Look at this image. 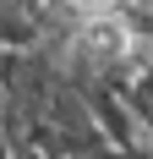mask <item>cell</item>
I'll use <instances>...</instances> for the list:
<instances>
[{
    "mask_svg": "<svg viewBox=\"0 0 153 159\" xmlns=\"http://www.w3.org/2000/svg\"><path fill=\"white\" fill-rule=\"evenodd\" d=\"M0 159H11V137H6V126H0Z\"/></svg>",
    "mask_w": 153,
    "mask_h": 159,
    "instance_id": "1",
    "label": "cell"
}]
</instances>
